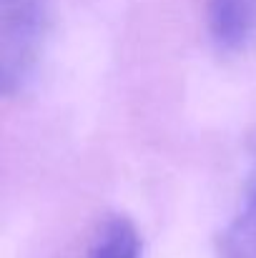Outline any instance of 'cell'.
I'll return each mask as SVG.
<instances>
[{
	"mask_svg": "<svg viewBox=\"0 0 256 258\" xmlns=\"http://www.w3.org/2000/svg\"><path fill=\"white\" fill-rule=\"evenodd\" d=\"M143 243L136 223L123 213L106 216L90 233L81 258H141Z\"/></svg>",
	"mask_w": 256,
	"mask_h": 258,
	"instance_id": "cell-4",
	"label": "cell"
},
{
	"mask_svg": "<svg viewBox=\"0 0 256 258\" xmlns=\"http://www.w3.org/2000/svg\"><path fill=\"white\" fill-rule=\"evenodd\" d=\"M53 0H0V88L8 98L33 83L50 35Z\"/></svg>",
	"mask_w": 256,
	"mask_h": 258,
	"instance_id": "cell-1",
	"label": "cell"
},
{
	"mask_svg": "<svg viewBox=\"0 0 256 258\" xmlns=\"http://www.w3.org/2000/svg\"><path fill=\"white\" fill-rule=\"evenodd\" d=\"M249 173L241 201L216 236L219 258H256V131L246 141Z\"/></svg>",
	"mask_w": 256,
	"mask_h": 258,
	"instance_id": "cell-3",
	"label": "cell"
},
{
	"mask_svg": "<svg viewBox=\"0 0 256 258\" xmlns=\"http://www.w3.org/2000/svg\"><path fill=\"white\" fill-rule=\"evenodd\" d=\"M206 28L216 50L246 53L256 45V0H209Z\"/></svg>",
	"mask_w": 256,
	"mask_h": 258,
	"instance_id": "cell-2",
	"label": "cell"
}]
</instances>
